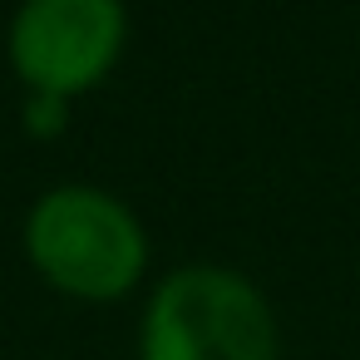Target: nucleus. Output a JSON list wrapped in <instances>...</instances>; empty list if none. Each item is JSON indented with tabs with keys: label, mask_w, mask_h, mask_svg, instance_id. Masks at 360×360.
<instances>
[{
	"label": "nucleus",
	"mask_w": 360,
	"mask_h": 360,
	"mask_svg": "<svg viewBox=\"0 0 360 360\" xmlns=\"http://www.w3.org/2000/svg\"><path fill=\"white\" fill-rule=\"evenodd\" d=\"M276 316L266 296L227 266H178L158 281L139 360H276Z\"/></svg>",
	"instance_id": "nucleus-1"
},
{
	"label": "nucleus",
	"mask_w": 360,
	"mask_h": 360,
	"mask_svg": "<svg viewBox=\"0 0 360 360\" xmlns=\"http://www.w3.org/2000/svg\"><path fill=\"white\" fill-rule=\"evenodd\" d=\"M25 252L50 286L79 301H114L139 286L148 237L139 217L99 188H55L25 222Z\"/></svg>",
	"instance_id": "nucleus-2"
},
{
	"label": "nucleus",
	"mask_w": 360,
	"mask_h": 360,
	"mask_svg": "<svg viewBox=\"0 0 360 360\" xmlns=\"http://www.w3.org/2000/svg\"><path fill=\"white\" fill-rule=\"evenodd\" d=\"M124 35V0H25L11 20V65L30 94L75 99L114 70Z\"/></svg>",
	"instance_id": "nucleus-3"
},
{
	"label": "nucleus",
	"mask_w": 360,
	"mask_h": 360,
	"mask_svg": "<svg viewBox=\"0 0 360 360\" xmlns=\"http://www.w3.org/2000/svg\"><path fill=\"white\" fill-rule=\"evenodd\" d=\"M70 124V99L60 94H30L25 99V134L30 139H60Z\"/></svg>",
	"instance_id": "nucleus-4"
}]
</instances>
